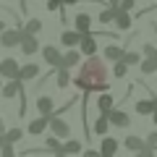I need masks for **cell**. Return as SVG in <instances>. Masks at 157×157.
<instances>
[{"label": "cell", "instance_id": "obj_1", "mask_svg": "<svg viewBox=\"0 0 157 157\" xmlns=\"http://www.w3.org/2000/svg\"><path fill=\"white\" fill-rule=\"evenodd\" d=\"M73 84H76V89L86 92V94H92V92H107V86H110L107 58H100L97 52L94 55H86V60L78 66V73L73 76Z\"/></svg>", "mask_w": 157, "mask_h": 157}, {"label": "cell", "instance_id": "obj_2", "mask_svg": "<svg viewBox=\"0 0 157 157\" xmlns=\"http://www.w3.org/2000/svg\"><path fill=\"white\" fill-rule=\"evenodd\" d=\"M21 37H24V26L18 29H3L0 32V47H13V45H21Z\"/></svg>", "mask_w": 157, "mask_h": 157}, {"label": "cell", "instance_id": "obj_3", "mask_svg": "<svg viewBox=\"0 0 157 157\" xmlns=\"http://www.w3.org/2000/svg\"><path fill=\"white\" fill-rule=\"evenodd\" d=\"M42 58H45V63L50 68H58V66H60V60H63V52L58 50L55 45H45V47H42Z\"/></svg>", "mask_w": 157, "mask_h": 157}, {"label": "cell", "instance_id": "obj_4", "mask_svg": "<svg viewBox=\"0 0 157 157\" xmlns=\"http://www.w3.org/2000/svg\"><path fill=\"white\" fill-rule=\"evenodd\" d=\"M50 131H52L55 136H60V139H66V136L71 134V126H68L58 113H52V118H50Z\"/></svg>", "mask_w": 157, "mask_h": 157}, {"label": "cell", "instance_id": "obj_5", "mask_svg": "<svg viewBox=\"0 0 157 157\" xmlns=\"http://www.w3.org/2000/svg\"><path fill=\"white\" fill-rule=\"evenodd\" d=\"M18 68L21 66H18L13 58H3V60H0V76L6 78V81L8 78H18Z\"/></svg>", "mask_w": 157, "mask_h": 157}, {"label": "cell", "instance_id": "obj_6", "mask_svg": "<svg viewBox=\"0 0 157 157\" xmlns=\"http://www.w3.org/2000/svg\"><path fill=\"white\" fill-rule=\"evenodd\" d=\"M107 118H110V123L115 126V128H128V123H131L128 113H126V110H115V107L107 113Z\"/></svg>", "mask_w": 157, "mask_h": 157}, {"label": "cell", "instance_id": "obj_7", "mask_svg": "<svg viewBox=\"0 0 157 157\" xmlns=\"http://www.w3.org/2000/svg\"><path fill=\"white\" fill-rule=\"evenodd\" d=\"M39 50V42H37V34H26L24 32V37H21V52L24 55H34V52Z\"/></svg>", "mask_w": 157, "mask_h": 157}, {"label": "cell", "instance_id": "obj_8", "mask_svg": "<svg viewBox=\"0 0 157 157\" xmlns=\"http://www.w3.org/2000/svg\"><path fill=\"white\" fill-rule=\"evenodd\" d=\"M78 50L84 52V55H94V52H100V50H97V39H94V34H92V32H86L84 37H81Z\"/></svg>", "mask_w": 157, "mask_h": 157}, {"label": "cell", "instance_id": "obj_9", "mask_svg": "<svg viewBox=\"0 0 157 157\" xmlns=\"http://www.w3.org/2000/svg\"><path fill=\"white\" fill-rule=\"evenodd\" d=\"M50 118H52V115H42V113H39V118H34L32 123H29V134H32V136H39L47 126H50Z\"/></svg>", "mask_w": 157, "mask_h": 157}, {"label": "cell", "instance_id": "obj_10", "mask_svg": "<svg viewBox=\"0 0 157 157\" xmlns=\"http://www.w3.org/2000/svg\"><path fill=\"white\" fill-rule=\"evenodd\" d=\"M24 86L21 78H8V84H3V89H0V94L6 97V100H13V97L18 94V89Z\"/></svg>", "mask_w": 157, "mask_h": 157}, {"label": "cell", "instance_id": "obj_11", "mask_svg": "<svg viewBox=\"0 0 157 157\" xmlns=\"http://www.w3.org/2000/svg\"><path fill=\"white\" fill-rule=\"evenodd\" d=\"M81 37H84V34L78 32V29H73V32H60V45L63 47H78Z\"/></svg>", "mask_w": 157, "mask_h": 157}, {"label": "cell", "instance_id": "obj_12", "mask_svg": "<svg viewBox=\"0 0 157 157\" xmlns=\"http://www.w3.org/2000/svg\"><path fill=\"white\" fill-rule=\"evenodd\" d=\"M115 152H118V139H115V136H102V147H100V155L102 157H113V155H115Z\"/></svg>", "mask_w": 157, "mask_h": 157}, {"label": "cell", "instance_id": "obj_13", "mask_svg": "<svg viewBox=\"0 0 157 157\" xmlns=\"http://www.w3.org/2000/svg\"><path fill=\"white\" fill-rule=\"evenodd\" d=\"M68 84H71V68L58 66L55 68V86H58V89H66Z\"/></svg>", "mask_w": 157, "mask_h": 157}, {"label": "cell", "instance_id": "obj_14", "mask_svg": "<svg viewBox=\"0 0 157 157\" xmlns=\"http://www.w3.org/2000/svg\"><path fill=\"white\" fill-rule=\"evenodd\" d=\"M37 110L42 113V115H52L55 113V102H52L50 94H39L37 97Z\"/></svg>", "mask_w": 157, "mask_h": 157}, {"label": "cell", "instance_id": "obj_15", "mask_svg": "<svg viewBox=\"0 0 157 157\" xmlns=\"http://www.w3.org/2000/svg\"><path fill=\"white\" fill-rule=\"evenodd\" d=\"M131 21H134V18H131V11H126V8H118V13H115V29H121V32H126V29L131 26Z\"/></svg>", "mask_w": 157, "mask_h": 157}, {"label": "cell", "instance_id": "obj_16", "mask_svg": "<svg viewBox=\"0 0 157 157\" xmlns=\"http://www.w3.org/2000/svg\"><path fill=\"white\" fill-rule=\"evenodd\" d=\"M81 55H84V52L81 50H73V47H68V52H63V60H60V66H66V68H76L78 63H81Z\"/></svg>", "mask_w": 157, "mask_h": 157}, {"label": "cell", "instance_id": "obj_17", "mask_svg": "<svg viewBox=\"0 0 157 157\" xmlns=\"http://www.w3.org/2000/svg\"><path fill=\"white\" fill-rule=\"evenodd\" d=\"M37 73H39L37 63H26V66L18 68V78H21V81H32V78H37Z\"/></svg>", "mask_w": 157, "mask_h": 157}, {"label": "cell", "instance_id": "obj_18", "mask_svg": "<svg viewBox=\"0 0 157 157\" xmlns=\"http://www.w3.org/2000/svg\"><path fill=\"white\" fill-rule=\"evenodd\" d=\"M123 144L128 147L131 152H139V155L147 149V139H141V136H126V139H123Z\"/></svg>", "mask_w": 157, "mask_h": 157}, {"label": "cell", "instance_id": "obj_19", "mask_svg": "<svg viewBox=\"0 0 157 157\" xmlns=\"http://www.w3.org/2000/svg\"><path fill=\"white\" fill-rule=\"evenodd\" d=\"M73 26H76L81 34L92 32V16H89V13H78V16L73 18Z\"/></svg>", "mask_w": 157, "mask_h": 157}, {"label": "cell", "instance_id": "obj_20", "mask_svg": "<svg viewBox=\"0 0 157 157\" xmlns=\"http://www.w3.org/2000/svg\"><path fill=\"white\" fill-rule=\"evenodd\" d=\"M110 118H107V113H100V118H97V121H94V134L97 136H105L107 134V131H110Z\"/></svg>", "mask_w": 157, "mask_h": 157}, {"label": "cell", "instance_id": "obj_21", "mask_svg": "<svg viewBox=\"0 0 157 157\" xmlns=\"http://www.w3.org/2000/svg\"><path fill=\"white\" fill-rule=\"evenodd\" d=\"M102 52H105V58H107V60H110V63H115V60H121V58H123V47H118V45H113V42H110V45H107L105 47V50H102Z\"/></svg>", "mask_w": 157, "mask_h": 157}, {"label": "cell", "instance_id": "obj_22", "mask_svg": "<svg viewBox=\"0 0 157 157\" xmlns=\"http://www.w3.org/2000/svg\"><path fill=\"white\" fill-rule=\"evenodd\" d=\"M115 13H118V8L105 6L100 13H97V21H100V24H113V21H115Z\"/></svg>", "mask_w": 157, "mask_h": 157}, {"label": "cell", "instance_id": "obj_23", "mask_svg": "<svg viewBox=\"0 0 157 157\" xmlns=\"http://www.w3.org/2000/svg\"><path fill=\"white\" fill-rule=\"evenodd\" d=\"M45 149L47 152H55V155H63V144H60V136H47V141H45Z\"/></svg>", "mask_w": 157, "mask_h": 157}, {"label": "cell", "instance_id": "obj_24", "mask_svg": "<svg viewBox=\"0 0 157 157\" xmlns=\"http://www.w3.org/2000/svg\"><path fill=\"white\" fill-rule=\"evenodd\" d=\"M155 107H157L155 100H139V102H136V113H139V115H152Z\"/></svg>", "mask_w": 157, "mask_h": 157}, {"label": "cell", "instance_id": "obj_25", "mask_svg": "<svg viewBox=\"0 0 157 157\" xmlns=\"http://www.w3.org/2000/svg\"><path fill=\"white\" fill-rule=\"evenodd\" d=\"M128 68H131V66L123 60V58H121V60H115V63H113V76H115V78H123L126 73H128Z\"/></svg>", "mask_w": 157, "mask_h": 157}, {"label": "cell", "instance_id": "obj_26", "mask_svg": "<svg viewBox=\"0 0 157 157\" xmlns=\"http://www.w3.org/2000/svg\"><path fill=\"white\" fill-rule=\"evenodd\" d=\"M113 94H100V100H97V107H100V113H110L113 110Z\"/></svg>", "mask_w": 157, "mask_h": 157}, {"label": "cell", "instance_id": "obj_27", "mask_svg": "<svg viewBox=\"0 0 157 157\" xmlns=\"http://www.w3.org/2000/svg\"><path fill=\"white\" fill-rule=\"evenodd\" d=\"M24 32H26V34H37V32H42V18H26V24H24Z\"/></svg>", "mask_w": 157, "mask_h": 157}, {"label": "cell", "instance_id": "obj_28", "mask_svg": "<svg viewBox=\"0 0 157 157\" xmlns=\"http://www.w3.org/2000/svg\"><path fill=\"white\" fill-rule=\"evenodd\" d=\"M84 147H81V141H76V139H68L66 144H63V155H76V152H81Z\"/></svg>", "mask_w": 157, "mask_h": 157}, {"label": "cell", "instance_id": "obj_29", "mask_svg": "<svg viewBox=\"0 0 157 157\" xmlns=\"http://www.w3.org/2000/svg\"><path fill=\"white\" fill-rule=\"evenodd\" d=\"M141 73H157V55L141 60Z\"/></svg>", "mask_w": 157, "mask_h": 157}, {"label": "cell", "instance_id": "obj_30", "mask_svg": "<svg viewBox=\"0 0 157 157\" xmlns=\"http://www.w3.org/2000/svg\"><path fill=\"white\" fill-rule=\"evenodd\" d=\"M123 60L128 63L131 68H134V66H141V55H139V52H128V50H126V52H123Z\"/></svg>", "mask_w": 157, "mask_h": 157}, {"label": "cell", "instance_id": "obj_31", "mask_svg": "<svg viewBox=\"0 0 157 157\" xmlns=\"http://www.w3.org/2000/svg\"><path fill=\"white\" fill-rule=\"evenodd\" d=\"M24 139V131L21 128H11V131H6V141H21Z\"/></svg>", "mask_w": 157, "mask_h": 157}, {"label": "cell", "instance_id": "obj_32", "mask_svg": "<svg viewBox=\"0 0 157 157\" xmlns=\"http://www.w3.org/2000/svg\"><path fill=\"white\" fill-rule=\"evenodd\" d=\"M0 152H3V157H13V155H16V149H13V141H6V144L0 147Z\"/></svg>", "mask_w": 157, "mask_h": 157}, {"label": "cell", "instance_id": "obj_33", "mask_svg": "<svg viewBox=\"0 0 157 157\" xmlns=\"http://www.w3.org/2000/svg\"><path fill=\"white\" fill-rule=\"evenodd\" d=\"M147 147L157 149V126H155V131H149V134H147Z\"/></svg>", "mask_w": 157, "mask_h": 157}, {"label": "cell", "instance_id": "obj_34", "mask_svg": "<svg viewBox=\"0 0 157 157\" xmlns=\"http://www.w3.org/2000/svg\"><path fill=\"white\" fill-rule=\"evenodd\" d=\"M63 0H47V11H60Z\"/></svg>", "mask_w": 157, "mask_h": 157}, {"label": "cell", "instance_id": "obj_35", "mask_svg": "<svg viewBox=\"0 0 157 157\" xmlns=\"http://www.w3.org/2000/svg\"><path fill=\"white\" fill-rule=\"evenodd\" d=\"M141 52H144L147 58H152V55H157V47L155 45H144V47H141Z\"/></svg>", "mask_w": 157, "mask_h": 157}, {"label": "cell", "instance_id": "obj_36", "mask_svg": "<svg viewBox=\"0 0 157 157\" xmlns=\"http://www.w3.org/2000/svg\"><path fill=\"white\" fill-rule=\"evenodd\" d=\"M134 6H136V0H121V8H126V11H131Z\"/></svg>", "mask_w": 157, "mask_h": 157}, {"label": "cell", "instance_id": "obj_37", "mask_svg": "<svg viewBox=\"0 0 157 157\" xmlns=\"http://www.w3.org/2000/svg\"><path fill=\"white\" fill-rule=\"evenodd\" d=\"M107 6H113V8H121V0H107Z\"/></svg>", "mask_w": 157, "mask_h": 157}, {"label": "cell", "instance_id": "obj_38", "mask_svg": "<svg viewBox=\"0 0 157 157\" xmlns=\"http://www.w3.org/2000/svg\"><path fill=\"white\" fill-rule=\"evenodd\" d=\"M149 118H152V121H155V126H157V107H155V110H152V115H149Z\"/></svg>", "mask_w": 157, "mask_h": 157}, {"label": "cell", "instance_id": "obj_39", "mask_svg": "<svg viewBox=\"0 0 157 157\" xmlns=\"http://www.w3.org/2000/svg\"><path fill=\"white\" fill-rule=\"evenodd\" d=\"M73 3H81V0H63V6H73Z\"/></svg>", "mask_w": 157, "mask_h": 157}, {"label": "cell", "instance_id": "obj_40", "mask_svg": "<svg viewBox=\"0 0 157 157\" xmlns=\"http://www.w3.org/2000/svg\"><path fill=\"white\" fill-rule=\"evenodd\" d=\"M6 144V131H0V147Z\"/></svg>", "mask_w": 157, "mask_h": 157}, {"label": "cell", "instance_id": "obj_41", "mask_svg": "<svg viewBox=\"0 0 157 157\" xmlns=\"http://www.w3.org/2000/svg\"><path fill=\"white\" fill-rule=\"evenodd\" d=\"M3 29H6V21H0V32H3Z\"/></svg>", "mask_w": 157, "mask_h": 157}, {"label": "cell", "instance_id": "obj_42", "mask_svg": "<svg viewBox=\"0 0 157 157\" xmlns=\"http://www.w3.org/2000/svg\"><path fill=\"white\" fill-rule=\"evenodd\" d=\"M152 100H155V102H157V92H155V94H152Z\"/></svg>", "mask_w": 157, "mask_h": 157}, {"label": "cell", "instance_id": "obj_43", "mask_svg": "<svg viewBox=\"0 0 157 157\" xmlns=\"http://www.w3.org/2000/svg\"><path fill=\"white\" fill-rule=\"evenodd\" d=\"M0 89H3V81H0Z\"/></svg>", "mask_w": 157, "mask_h": 157}, {"label": "cell", "instance_id": "obj_44", "mask_svg": "<svg viewBox=\"0 0 157 157\" xmlns=\"http://www.w3.org/2000/svg\"><path fill=\"white\" fill-rule=\"evenodd\" d=\"M155 3H157V0H155Z\"/></svg>", "mask_w": 157, "mask_h": 157}]
</instances>
